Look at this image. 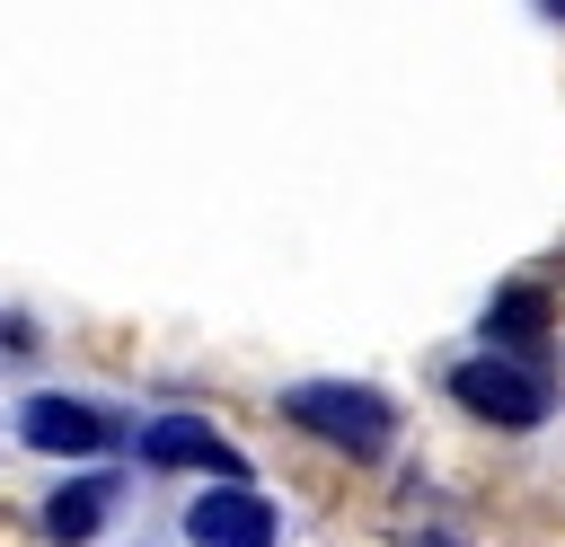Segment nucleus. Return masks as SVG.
Here are the masks:
<instances>
[{"label":"nucleus","mask_w":565,"mask_h":547,"mask_svg":"<svg viewBox=\"0 0 565 547\" xmlns=\"http://www.w3.org/2000/svg\"><path fill=\"white\" fill-rule=\"evenodd\" d=\"M282 415L300 432H318L327 450H353V459H380L397 441V406L380 388H353V379H291L282 388Z\"/></svg>","instance_id":"nucleus-1"},{"label":"nucleus","mask_w":565,"mask_h":547,"mask_svg":"<svg viewBox=\"0 0 565 547\" xmlns=\"http://www.w3.org/2000/svg\"><path fill=\"white\" fill-rule=\"evenodd\" d=\"M486 335H494V353H530V344L547 335V300H539L530 282L494 291V309H486Z\"/></svg>","instance_id":"nucleus-7"},{"label":"nucleus","mask_w":565,"mask_h":547,"mask_svg":"<svg viewBox=\"0 0 565 547\" xmlns=\"http://www.w3.org/2000/svg\"><path fill=\"white\" fill-rule=\"evenodd\" d=\"M106 512H115V476H79V485H62V494L44 503V538L79 547V538L106 529Z\"/></svg>","instance_id":"nucleus-6"},{"label":"nucleus","mask_w":565,"mask_h":547,"mask_svg":"<svg viewBox=\"0 0 565 547\" xmlns=\"http://www.w3.org/2000/svg\"><path fill=\"white\" fill-rule=\"evenodd\" d=\"M18 441H26V450H53V459H97V450L115 441V423H106L97 406H79V397L44 388V397H26V406H18Z\"/></svg>","instance_id":"nucleus-3"},{"label":"nucleus","mask_w":565,"mask_h":547,"mask_svg":"<svg viewBox=\"0 0 565 547\" xmlns=\"http://www.w3.org/2000/svg\"><path fill=\"white\" fill-rule=\"evenodd\" d=\"M141 459H150V468H212V476L247 485V468H238V450L221 441L212 415H150V423H141Z\"/></svg>","instance_id":"nucleus-5"},{"label":"nucleus","mask_w":565,"mask_h":547,"mask_svg":"<svg viewBox=\"0 0 565 547\" xmlns=\"http://www.w3.org/2000/svg\"><path fill=\"white\" fill-rule=\"evenodd\" d=\"M450 397H459L477 423H503V432H530V423L556 415V379H547L539 362H521V353H477V362H459V371H450Z\"/></svg>","instance_id":"nucleus-2"},{"label":"nucleus","mask_w":565,"mask_h":547,"mask_svg":"<svg viewBox=\"0 0 565 547\" xmlns=\"http://www.w3.org/2000/svg\"><path fill=\"white\" fill-rule=\"evenodd\" d=\"M539 9H547V18H565V0H539Z\"/></svg>","instance_id":"nucleus-8"},{"label":"nucleus","mask_w":565,"mask_h":547,"mask_svg":"<svg viewBox=\"0 0 565 547\" xmlns=\"http://www.w3.org/2000/svg\"><path fill=\"white\" fill-rule=\"evenodd\" d=\"M274 503L256 494V485H212V494H194L185 503V538L194 547H274Z\"/></svg>","instance_id":"nucleus-4"}]
</instances>
